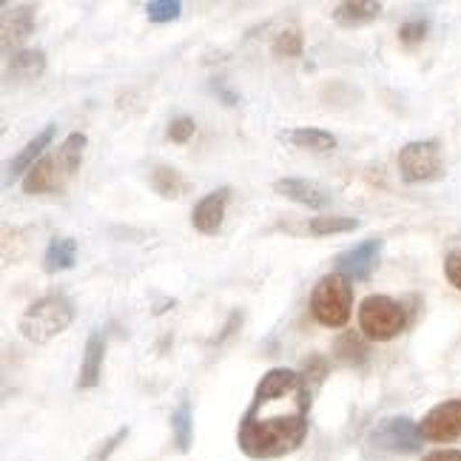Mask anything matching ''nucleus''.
<instances>
[{
    "label": "nucleus",
    "mask_w": 461,
    "mask_h": 461,
    "mask_svg": "<svg viewBox=\"0 0 461 461\" xmlns=\"http://www.w3.org/2000/svg\"><path fill=\"white\" fill-rule=\"evenodd\" d=\"M350 305H353V291L348 276L333 271L316 282V288L311 294V311L319 325L342 328L350 319Z\"/></svg>",
    "instance_id": "nucleus-4"
},
{
    "label": "nucleus",
    "mask_w": 461,
    "mask_h": 461,
    "mask_svg": "<svg viewBox=\"0 0 461 461\" xmlns=\"http://www.w3.org/2000/svg\"><path fill=\"white\" fill-rule=\"evenodd\" d=\"M359 228V220L353 217H316L311 220V234L328 237V234H345V230Z\"/></svg>",
    "instance_id": "nucleus-20"
},
{
    "label": "nucleus",
    "mask_w": 461,
    "mask_h": 461,
    "mask_svg": "<svg viewBox=\"0 0 461 461\" xmlns=\"http://www.w3.org/2000/svg\"><path fill=\"white\" fill-rule=\"evenodd\" d=\"M382 12V4H367V0H359V4H339L333 9V21L339 26H365Z\"/></svg>",
    "instance_id": "nucleus-15"
},
{
    "label": "nucleus",
    "mask_w": 461,
    "mask_h": 461,
    "mask_svg": "<svg viewBox=\"0 0 461 461\" xmlns=\"http://www.w3.org/2000/svg\"><path fill=\"white\" fill-rule=\"evenodd\" d=\"M274 51L276 55H282V58H296L299 51H303V38H299L296 32H285V34H279L276 38V46H274Z\"/></svg>",
    "instance_id": "nucleus-22"
},
{
    "label": "nucleus",
    "mask_w": 461,
    "mask_h": 461,
    "mask_svg": "<svg viewBox=\"0 0 461 461\" xmlns=\"http://www.w3.org/2000/svg\"><path fill=\"white\" fill-rule=\"evenodd\" d=\"M72 319H75V308L72 303H68L66 296H46L41 299V303H34L23 319H21V333L26 336L29 342H49V339H55L58 333H63L68 325H72Z\"/></svg>",
    "instance_id": "nucleus-3"
},
{
    "label": "nucleus",
    "mask_w": 461,
    "mask_h": 461,
    "mask_svg": "<svg viewBox=\"0 0 461 461\" xmlns=\"http://www.w3.org/2000/svg\"><path fill=\"white\" fill-rule=\"evenodd\" d=\"M399 171L404 183H428L441 174V151L436 140H416L399 151Z\"/></svg>",
    "instance_id": "nucleus-6"
},
{
    "label": "nucleus",
    "mask_w": 461,
    "mask_h": 461,
    "mask_svg": "<svg viewBox=\"0 0 461 461\" xmlns=\"http://www.w3.org/2000/svg\"><path fill=\"white\" fill-rule=\"evenodd\" d=\"M151 185H154V191L159 194V197H166V200L180 197V191H183L180 174H176L174 168H166V166L154 168V174H151Z\"/></svg>",
    "instance_id": "nucleus-19"
},
{
    "label": "nucleus",
    "mask_w": 461,
    "mask_h": 461,
    "mask_svg": "<svg viewBox=\"0 0 461 461\" xmlns=\"http://www.w3.org/2000/svg\"><path fill=\"white\" fill-rule=\"evenodd\" d=\"M424 461H461V450H436L424 456Z\"/></svg>",
    "instance_id": "nucleus-26"
},
{
    "label": "nucleus",
    "mask_w": 461,
    "mask_h": 461,
    "mask_svg": "<svg viewBox=\"0 0 461 461\" xmlns=\"http://www.w3.org/2000/svg\"><path fill=\"white\" fill-rule=\"evenodd\" d=\"M43 68H46V55H43V51H38V49L21 51L17 58H12V72H14V77L32 80V77L43 75Z\"/></svg>",
    "instance_id": "nucleus-17"
},
{
    "label": "nucleus",
    "mask_w": 461,
    "mask_h": 461,
    "mask_svg": "<svg viewBox=\"0 0 461 461\" xmlns=\"http://www.w3.org/2000/svg\"><path fill=\"white\" fill-rule=\"evenodd\" d=\"M382 254V240H365L357 248H348L339 257H336V274H342L348 279H365L370 276V271L376 268Z\"/></svg>",
    "instance_id": "nucleus-9"
},
{
    "label": "nucleus",
    "mask_w": 461,
    "mask_h": 461,
    "mask_svg": "<svg viewBox=\"0 0 461 461\" xmlns=\"http://www.w3.org/2000/svg\"><path fill=\"white\" fill-rule=\"evenodd\" d=\"M288 143L308 149V151H330L336 149V137L325 129H294L291 134H285Z\"/></svg>",
    "instance_id": "nucleus-16"
},
{
    "label": "nucleus",
    "mask_w": 461,
    "mask_h": 461,
    "mask_svg": "<svg viewBox=\"0 0 461 461\" xmlns=\"http://www.w3.org/2000/svg\"><path fill=\"white\" fill-rule=\"evenodd\" d=\"M424 34H428V21H411V23H404L402 29H399V38L404 41V43H419Z\"/></svg>",
    "instance_id": "nucleus-24"
},
{
    "label": "nucleus",
    "mask_w": 461,
    "mask_h": 461,
    "mask_svg": "<svg viewBox=\"0 0 461 461\" xmlns=\"http://www.w3.org/2000/svg\"><path fill=\"white\" fill-rule=\"evenodd\" d=\"M407 325V313L404 308L396 303V299L390 296H367L362 299L359 305V328L362 333L367 336V339L374 342H387L393 339V336H399Z\"/></svg>",
    "instance_id": "nucleus-5"
},
{
    "label": "nucleus",
    "mask_w": 461,
    "mask_h": 461,
    "mask_svg": "<svg viewBox=\"0 0 461 461\" xmlns=\"http://www.w3.org/2000/svg\"><path fill=\"white\" fill-rule=\"evenodd\" d=\"M171 428H174V441L176 447H180L183 453L191 450V436H194V428H191V404L183 402L180 407L174 411L171 416Z\"/></svg>",
    "instance_id": "nucleus-18"
},
{
    "label": "nucleus",
    "mask_w": 461,
    "mask_h": 461,
    "mask_svg": "<svg viewBox=\"0 0 461 461\" xmlns=\"http://www.w3.org/2000/svg\"><path fill=\"white\" fill-rule=\"evenodd\" d=\"M445 274L450 279V285L461 291V251L447 254V259H445Z\"/></svg>",
    "instance_id": "nucleus-25"
},
{
    "label": "nucleus",
    "mask_w": 461,
    "mask_h": 461,
    "mask_svg": "<svg viewBox=\"0 0 461 461\" xmlns=\"http://www.w3.org/2000/svg\"><path fill=\"white\" fill-rule=\"evenodd\" d=\"M191 134H194V120L191 117H176V120H171L168 140H174V143H185V140H191Z\"/></svg>",
    "instance_id": "nucleus-23"
},
{
    "label": "nucleus",
    "mask_w": 461,
    "mask_h": 461,
    "mask_svg": "<svg viewBox=\"0 0 461 461\" xmlns=\"http://www.w3.org/2000/svg\"><path fill=\"white\" fill-rule=\"evenodd\" d=\"M374 438L379 441L382 447L393 450V453H416L421 447V433L419 424H413L411 419L404 416H393L379 424V430L374 433Z\"/></svg>",
    "instance_id": "nucleus-8"
},
{
    "label": "nucleus",
    "mask_w": 461,
    "mask_h": 461,
    "mask_svg": "<svg viewBox=\"0 0 461 461\" xmlns=\"http://www.w3.org/2000/svg\"><path fill=\"white\" fill-rule=\"evenodd\" d=\"M311 390L303 374L268 370L240 421L237 445L248 458H279L294 453L308 436Z\"/></svg>",
    "instance_id": "nucleus-1"
},
{
    "label": "nucleus",
    "mask_w": 461,
    "mask_h": 461,
    "mask_svg": "<svg viewBox=\"0 0 461 461\" xmlns=\"http://www.w3.org/2000/svg\"><path fill=\"white\" fill-rule=\"evenodd\" d=\"M55 129H58L55 122H49V126H46L38 137L29 140V143L23 146V151L12 159V166H9V180H6V183H12L14 176H26V174L32 171L34 163H41V159H43V151L49 149L51 137H55Z\"/></svg>",
    "instance_id": "nucleus-12"
},
{
    "label": "nucleus",
    "mask_w": 461,
    "mask_h": 461,
    "mask_svg": "<svg viewBox=\"0 0 461 461\" xmlns=\"http://www.w3.org/2000/svg\"><path fill=\"white\" fill-rule=\"evenodd\" d=\"M419 433H421V438L438 441V445L461 438V399L436 404L433 411L421 419Z\"/></svg>",
    "instance_id": "nucleus-7"
},
{
    "label": "nucleus",
    "mask_w": 461,
    "mask_h": 461,
    "mask_svg": "<svg viewBox=\"0 0 461 461\" xmlns=\"http://www.w3.org/2000/svg\"><path fill=\"white\" fill-rule=\"evenodd\" d=\"M180 4L176 0H151V4L146 6V12H149V21H154V23H171V21H176L180 17Z\"/></svg>",
    "instance_id": "nucleus-21"
},
{
    "label": "nucleus",
    "mask_w": 461,
    "mask_h": 461,
    "mask_svg": "<svg viewBox=\"0 0 461 461\" xmlns=\"http://www.w3.org/2000/svg\"><path fill=\"white\" fill-rule=\"evenodd\" d=\"M274 191L288 197L299 205H308V208H325L328 205V191L322 185H316L311 180H299V176H291V180H276Z\"/></svg>",
    "instance_id": "nucleus-11"
},
{
    "label": "nucleus",
    "mask_w": 461,
    "mask_h": 461,
    "mask_svg": "<svg viewBox=\"0 0 461 461\" xmlns=\"http://www.w3.org/2000/svg\"><path fill=\"white\" fill-rule=\"evenodd\" d=\"M75 262H77V242L75 240H68V237H58V240H51L49 242V251H46V271L49 274H58V271H68V268H75Z\"/></svg>",
    "instance_id": "nucleus-14"
},
{
    "label": "nucleus",
    "mask_w": 461,
    "mask_h": 461,
    "mask_svg": "<svg viewBox=\"0 0 461 461\" xmlns=\"http://www.w3.org/2000/svg\"><path fill=\"white\" fill-rule=\"evenodd\" d=\"M103 357H105V342H103V336L95 330L92 336H88L86 350H83V365H80L77 387H95V384L100 382Z\"/></svg>",
    "instance_id": "nucleus-13"
},
{
    "label": "nucleus",
    "mask_w": 461,
    "mask_h": 461,
    "mask_svg": "<svg viewBox=\"0 0 461 461\" xmlns=\"http://www.w3.org/2000/svg\"><path fill=\"white\" fill-rule=\"evenodd\" d=\"M230 197V188H220V191H211L208 197H203L191 211V225L200 230V234H217L222 228L225 220V205Z\"/></svg>",
    "instance_id": "nucleus-10"
},
{
    "label": "nucleus",
    "mask_w": 461,
    "mask_h": 461,
    "mask_svg": "<svg viewBox=\"0 0 461 461\" xmlns=\"http://www.w3.org/2000/svg\"><path fill=\"white\" fill-rule=\"evenodd\" d=\"M86 134H68L63 146L46 154L41 163H34L32 171L23 176V194H55L63 191L66 183L77 174L83 163V149H86Z\"/></svg>",
    "instance_id": "nucleus-2"
}]
</instances>
